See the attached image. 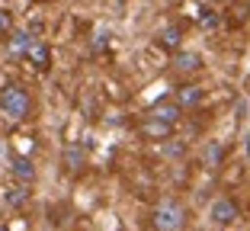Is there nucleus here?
<instances>
[{"mask_svg": "<svg viewBox=\"0 0 250 231\" xmlns=\"http://www.w3.org/2000/svg\"><path fill=\"white\" fill-rule=\"evenodd\" d=\"M10 173H13V180H20V183H32V180H36L32 157L29 154H13L10 157Z\"/></svg>", "mask_w": 250, "mask_h": 231, "instance_id": "39448f33", "label": "nucleus"}, {"mask_svg": "<svg viewBox=\"0 0 250 231\" xmlns=\"http://www.w3.org/2000/svg\"><path fill=\"white\" fill-rule=\"evenodd\" d=\"M173 67L183 71V74H192V71L202 67V58H199L196 52H177V55H173Z\"/></svg>", "mask_w": 250, "mask_h": 231, "instance_id": "9d476101", "label": "nucleus"}, {"mask_svg": "<svg viewBox=\"0 0 250 231\" xmlns=\"http://www.w3.org/2000/svg\"><path fill=\"white\" fill-rule=\"evenodd\" d=\"M36 3H48V0H36Z\"/></svg>", "mask_w": 250, "mask_h": 231, "instance_id": "6ab92c4d", "label": "nucleus"}, {"mask_svg": "<svg viewBox=\"0 0 250 231\" xmlns=\"http://www.w3.org/2000/svg\"><path fill=\"white\" fill-rule=\"evenodd\" d=\"M180 39H183V29H180V26H167V29L161 32V39H157V42H161V48H167V52H177V48H180Z\"/></svg>", "mask_w": 250, "mask_h": 231, "instance_id": "ddd939ff", "label": "nucleus"}, {"mask_svg": "<svg viewBox=\"0 0 250 231\" xmlns=\"http://www.w3.org/2000/svg\"><path fill=\"white\" fill-rule=\"evenodd\" d=\"M83 161H87V157H83L81 145H67V148L61 151V164H64L71 173H81L83 170Z\"/></svg>", "mask_w": 250, "mask_h": 231, "instance_id": "0eeeda50", "label": "nucleus"}, {"mask_svg": "<svg viewBox=\"0 0 250 231\" xmlns=\"http://www.w3.org/2000/svg\"><path fill=\"white\" fill-rule=\"evenodd\" d=\"M141 135L151 138V142H167L170 135H173V122H164V119H157V116L147 112L145 122H141Z\"/></svg>", "mask_w": 250, "mask_h": 231, "instance_id": "20e7f679", "label": "nucleus"}, {"mask_svg": "<svg viewBox=\"0 0 250 231\" xmlns=\"http://www.w3.org/2000/svg\"><path fill=\"white\" fill-rule=\"evenodd\" d=\"M228 13H231V22H234V26L247 22V20H250V0H234Z\"/></svg>", "mask_w": 250, "mask_h": 231, "instance_id": "4468645a", "label": "nucleus"}, {"mask_svg": "<svg viewBox=\"0 0 250 231\" xmlns=\"http://www.w3.org/2000/svg\"><path fill=\"white\" fill-rule=\"evenodd\" d=\"M221 161H225V148H221V145H208V148H206V164L218 167Z\"/></svg>", "mask_w": 250, "mask_h": 231, "instance_id": "2eb2a0df", "label": "nucleus"}, {"mask_svg": "<svg viewBox=\"0 0 250 231\" xmlns=\"http://www.w3.org/2000/svg\"><path fill=\"white\" fill-rule=\"evenodd\" d=\"M199 26H202V29H215V26H218V13H215V10H206V13L199 16Z\"/></svg>", "mask_w": 250, "mask_h": 231, "instance_id": "f3484780", "label": "nucleus"}, {"mask_svg": "<svg viewBox=\"0 0 250 231\" xmlns=\"http://www.w3.org/2000/svg\"><path fill=\"white\" fill-rule=\"evenodd\" d=\"M202 97H206V90L199 87V84H183V87L177 90V103L183 106V109H192V106L202 103Z\"/></svg>", "mask_w": 250, "mask_h": 231, "instance_id": "423d86ee", "label": "nucleus"}, {"mask_svg": "<svg viewBox=\"0 0 250 231\" xmlns=\"http://www.w3.org/2000/svg\"><path fill=\"white\" fill-rule=\"evenodd\" d=\"M186 222L183 209H180L177 199H164L157 202V209L151 212V225H154V231H180Z\"/></svg>", "mask_w": 250, "mask_h": 231, "instance_id": "f03ea898", "label": "nucleus"}, {"mask_svg": "<svg viewBox=\"0 0 250 231\" xmlns=\"http://www.w3.org/2000/svg\"><path fill=\"white\" fill-rule=\"evenodd\" d=\"M36 42V39H32V32H26V29H13V39H10V55H26L29 52V45Z\"/></svg>", "mask_w": 250, "mask_h": 231, "instance_id": "f8f14e48", "label": "nucleus"}, {"mask_svg": "<svg viewBox=\"0 0 250 231\" xmlns=\"http://www.w3.org/2000/svg\"><path fill=\"white\" fill-rule=\"evenodd\" d=\"M151 116H157V119H164V122H173L177 126L180 122V116H183V106L173 100V103H157L154 109H151Z\"/></svg>", "mask_w": 250, "mask_h": 231, "instance_id": "9b49d317", "label": "nucleus"}, {"mask_svg": "<svg viewBox=\"0 0 250 231\" xmlns=\"http://www.w3.org/2000/svg\"><path fill=\"white\" fill-rule=\"evenodd\" d=\"M7 36H13V13L0 7V39H7Z\"/></svg>", "mask_w": 250, "mask_h": 231, "instance_id": "dca6fc26", "label": "nucleus"}, {"mask_svg": "<svg viewBox=\"0 0 250 231\" xmlns=\"http://www.w3.org/2000/svg\"><path fill=\"white\" fill-rule=\"evenodd\" d=\"M183 151H186V145H170V148H167V154H170V157H180Z\"/></svg>", "mask_w": 250, "mask_h": 231, "instance_id": "a211bd4d", "label": "nucleus"}, {"mask_svg": "<svg viewBox=\"0 0 250 231\" xmlns=\"http://www.w3.org/2000/svg\"><path fill=\"white\" fill-rule=\"evenodd\" d=\"M0 231H7V228H0Z\"/></svg>", "mask_w": 250, "mask_h": 231, "instance_id": "aec40b11", "label": "nucleus"}, {"mask_svg": "<svg viewBox=\"0 0 250 231\" xmlns=\"http://www.w3.org/2000/svg\"><path fill=\"white\" fill-rule=\"evenodd\" d=\"M0 112L13 122H22L32 116V97L29 90L20 87V84H7V87L0 90Z\"/></svg>", "mask_w": 250, "mask_h": 231, "instance_id": "f257e3e1", "label": "nucleus"}, {"mask_svg": "<svg viewBox=\"0 0 250 231\" xmlns=\"http://www.w3.org/2000/svg\"><path fill=\"white\" fill-rule=\"evenodd\" d=\"M26 199H29V183H20V180H16L13 187H7V193H3V202H7L10 209H20Z\"/></svg>", "mask_w": 250, "mask_h": 231, "instance_id": "6e6552de", "label": "nucleus"}, {"mask_svg": "<svg viewBox=\"0 0 250 231\" xmlns=\"http://www.w3.org/2000/svg\"><path fill=\"white\" fill-rule=\"evenodd\" d=\"M208 218H212L215 225H234V222H237V202L228 199V196L215 199L212 209H208Z\"/></svg>", "mask_w": 250, "mask_h": 231, "instance_id": "7ed1b4c3", "label": "nucleus"}, {"mask_svg": "<svg viewBox=\"0 0 250 231\" xmlns=\"http://www.w3.org/2000/svg\"><path fill=\"white\" fill-rule=\"evenodd\" d=\"M26 58H29L36 67H48V64H52V48H48L45 42H39V39H36V42L29 45V52H26Z\"/></svg>", "mask_w": 250, "mask_h": 231, "instance_id": "1a4fd4ad", "label": "nucleus"}]
</instances>
